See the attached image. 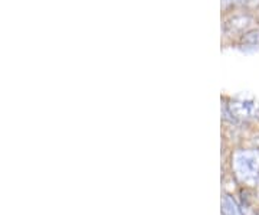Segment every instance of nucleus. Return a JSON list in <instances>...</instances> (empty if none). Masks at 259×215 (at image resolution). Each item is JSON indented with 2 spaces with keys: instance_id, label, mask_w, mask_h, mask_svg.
Returning <instances> with one entry per match:
<instances>
[{
  "instance_id": "1",
  "label": "nucleus",
  "mask_w": 259,
  "mask_h": 215,
  "mask_svg": "<svg viewBox=\"0 0 259 215\" xmlns=\"http://www.w3.org/2000/svg\"><path fill=\"white\" fill-rule=\"evenodd\" d=\"M233 169L243 182L253 184L259 178V150H241L233 156Z\"/></svg>"
},
{
  "instance_id": "2",
  "label": "nucleus",
  "mask_w": 259,
  "mask_h": 215,
  "mask_svg": "<svg viewBox=\"0 0 259 215\" xmlns=\"http://www.w3.org/2000/svg\"><path fill=\"white\" fill-rule=\"evenodd\" d=\"M229 112L235 120H253L259 117V107L253 101H235L229 104Z\"/></svg>"
},
{
  "instance_id": "3",
  "label": "nucleus",
  "mask_w": 259,
  "mask_h": 215,
  "mask_svg": "<svg viewBox=\"0 0 259 215\" xmlns=\"http://www.w3.org/2000/svg\"><path fill=\"white\" fill-rule=\"evenodd\" d=\"M222 212L225 215H242L238 205L235 204V201L231 197H228V195L223 198Z\"/></svg>"
},
{
  "instance_id": "4",
  "label": "nucleus",
  "mask_w": 259,
  "mask_h": 215,
  "mask_svg": "<svg viewBox=\"0 0 259 215\" xmlns=\"http://www.w3.org/2000/svg\"><path fill=\"white\" fill-rule=\"evenodd\" d=\"M243 41H246L250 45H258L259 44V32H249L246 37L243 38Z\"/></svg>"
}]
</instances>
